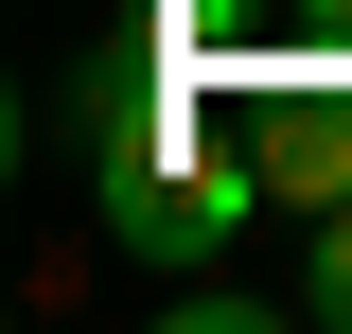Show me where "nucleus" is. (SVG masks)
<instances>
[{
    "instance_id": "2",
    "label": "nucleus",
    "mask_w": 352,
    "mask_h": 334,
    "mask_svg": "<svg viewBox=\"0 0 352 334\" xmlns=\"http://www.w3.org/2000/svg\"><path fill=\"white\" fill-rule=\"evenodd\" d=\"M300 317H317V334H352V194L317 211V247H300Z\"/></svg>"
},
{
    "instance_id": "1",
    "label": "nucleus",
    "mask_w": 352,
    "mask_h": 334,
    "mask_svg": "<svg viewBox=\"0 0 352 334\" xmlns=\"http://www.w3.org/2000/svg\"><path fill=\"white\" fill-rule=\"evenodd\" d=\"M88 194H106V247H124V264H159V282H194L212 247H247L264 176H247V141H176V159H106Z\"/></svg>"
},
{
    "instance_id": "4",
    "label": "nucleus",
    "mask_w": 352,
    "mask_h": 334,
    "mask_svg": "<svg viewBox=\"0 0 352 334\" xmlns=\"http://www.w3.org/2000/svg\"><path fill=\"white\" fill-rule=\"evenodd\" d=\"M300 36H352V0H300Z\"/></svg>"
},
{
    "instance_id": "3",
    "label": "nucleus",
    "mask_w": 352,
    "mask_h": 334,
    "mask_svg": "<svg viewBox=\"0 0 352 334\" xmlns=\"http://www.w3.org/2000/svg\"><path fill=\"white\" fill-rule=\"evenodd\" d=\"M159 317H176V334H264V317H282V299H264V282H176Z\"/></svg>"
}]
</instances>
